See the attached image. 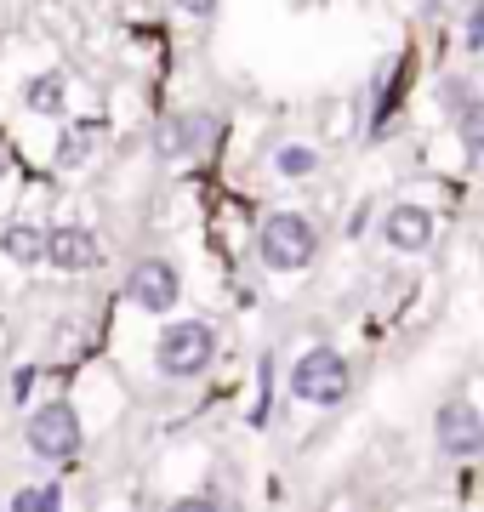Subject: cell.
<instances>
[{"label": "cell", "instance_id": "15", "mask_svg": "<svg viewBox=\"0 0 484 512\" xmlns=\"http://www.w3.org/2000/svg\"><path fill=\"white\" fill-rule=\"evenodd\" d=\"M92 148H97V126H69L63 137H57L52 160L63 165V171H80V165L92 160Z\"/></svg>", "mask_w": 484, "mask_h": 512}, {"label": "cell", "instance_id": "7", "mask_svg": "<svg viewBox=\"0 0 484 512\" xmlns=\"http://www.w3.org/2000/svg\"><path fill=\"white\" fill-rule=\"evenodd\" d=\"M382 239H388V251L399 256H428L433 239H439V217H433L428 205H388V217H382Z\"/></svg>", "mask_w": 484, "mask_h": 512}, {"label": "cell", "instance_id": "8", "mask_svg": "<svg viewBox=\"0 0 484 512\" xmlns=\"http://www.w3.org/2000/svg\"><path fill=\"white\" fill-rule=\"evenodd\" d=\"M211 143H217V114H205V109L166 114V126L154 137V148H160L166 160H194V154H205Z\"/></svg>", "mask_w": 484, "mask_h": 512}, {"label": "cell", "instance_id": "20", "mask_svg": "<svg viewBox=\"0 0 484 512\" xmlns=\"http://www.w3.org/2000/svg\"><path fill=\"white\" fill-rule=\"evenodd\" d=\"M29 387H35V370H18V376H12V393H18V399H23Z\"/></svg>", "mask_w": 484, "mask_h": 512}, {"label": "cell", "instance_id": "10", "mask_svg": "<svg viewBox=\"0 0 484 512\" xmlns=\"http://www.w3.org/2000/svg\"><path fill=\"white\" fill-rule=\"evenodd\" d=\"M445 114L456 120V137H462L467 160L484 165V97L473 92V80H445Z\"/></svg>", "mask_w": 484, "mask_h": 512}, {"label": "cell", "instance_id": "19", "mask_svg": "<svg viewBox=\"0 0 484 512\" xmlns=\"http://www.w3.org/2000/svg\"><path fill=\"white\" fill-rule=\"evenodd\" d=\"M177 12H188V18H211L217 12V0H171Z\"/></svg>", "mask_w": 484, "mask_h": 512}, {"label": "cell", "instance_id": "6", "mask_svg": "<svg viewBox=\"0 0 484 512\" xmlns=\"http://www.w3.org/2000/svg\"><path fill=\"white\" fill-rule=\"evenodd\" d=\"M126 296L143 313H171V308H177V296H183V274H177V262H166V256H143V262H131Z\"/></svg>", "mask_w": 484, "mask_h": 512}, {"label": "cell", "instance_id": "17", "mask_svg": "<svg viewBox=\"0 0 484 512\" xmlns=\"http://www.w3.org/2000/svg\"><path fill=\"white\" fill-rule=\"evenodd\" d=\"M467 52H484V0L467 6Z\"/></svg>", "mask_w": 484, "mask_h": 512}, {"label": "cell", "instance_id": "4", "mask_svg": "<svg viewBox=\"0 0 484 512\" xmlns=\"http://www.w3.org/2000/svg\"><path fill=\"white\" fill-rule=\"evenodd\" d=\"M23 439H29V450H35L40 461H52V467H63V461H75L80 456V416L69 410L63 399L52 404H35L29 410V421H23Z\"/></svg>", "mask_w": 484, "mask_h": 512}, {"label": "cell", "instance_id": "1", "mask_svg": "<svg viewBox=\"0 0 484 512\" xmlns=\"http://www.w3.org/2000/svg\"><path fill=\"white\" fill-rule=\"evenodd\" d=\"M257 256H262V268H274V274H302L319 256L314 217H302V211H268L257 228Z\"/></svg>", "mask_w": 484, "mask_h": 512}, {"label": "cell", "instance_id": "2", "mask_svg": "<svg viewBox=\"0 0 484 512\" xmlns=\"http://www.w3.org/2000/svg\"><path fill=\"white\" fill-rule=\"evenodd\" d=\"M211 359H217V330L205 319H171L154 342V370L166 382H194L211 370Z\"/></svg>", "mask_w": 484, "mask_h": 512}, {"label": "cell", "instance_id": "3", "mask_svg": "<svg viewBox=\"0 0 484 512\" xmlns=\"http://www.w3.org/2000/svg\"><path fill=\"white\" fill-rule=\"evenodd\" d=\"M348 393H354V370L336 348H308L291 365V399L314 404V410H336Z\"/></svg>", "mask_w": 484, "mask_h": 512}, {"label": "cell", "instance_id": "14", "mask_svg": "<svg viewBox=\"0 0 484 512\" xmlns=\"http://www.w3.org/2000/svg\"><path fill=\"white\" fill-rule=\"evenodd\" d=\"M410 74V63H388V69L376 74V109H371V137H382L388 126V114L399 109V80Z\"/></svg>", "mask_w": 484, "mask_h": 512}, {"label": "cell", "instance_id": "18", "mask_svg": "<svg viewBox=\"0 0 484 512\" xmlns=\"http://www.w3.org/2000/svg\"><path fill=\"white\" fill-rule=\"evenodd\" d=\"M166 512H223V507H217L211 495H183V501H171Z\"/></svg>", "mask_w": 484, "mask_h": 512}, {"label": "cell", "instance_id": "21", "mask_svg": "<svg viewBox=\"0 0 484 512\" xmlns=\"http://www.w3.org/2000/svg\"><path fill=\"white\" fill-rule=\"evenodd\" d=\"M445 6H450V0H428V12H445Z\"/></svg>", "mask_w": 484, "mask_h": 512}, {"label": "cell", "instance_id": "9", "mask_svg": "<svg viewBox=\"0 0 484 512\" xmlns=\"http://www.w3.org/2000/svg\"><path fill=\"white\" fill-rule=\"evenodd\" d=\"M97 262H103V245H97L92 228H46V268L57 274H92Z\"/></svg>", "mask_w": 484, "mask_h": 512}, {"label": "cell", "instance_id": "16", "mask_svg": "<svg viewBox=\"0 0 484 512\" xmlns=\"http://www.w3.org/2000/svg\"><path fill=\"white\" fill-rule=\"evenodd\" d=\"M12 512H63V490L57 484H23L12 495Z\"/></svg>", "mask_w": 484, "mask_h": 512}, {"label": "cell", "instance_id": "5", "mask_svg": "<svg viewBox=\"0 0 484 512\" xmlns=\"http://www.w3.org/2000/svg\"><path fill=\"white\" fill-rule=\"evenodd\" d=\"M433 439H439V456H450V461L484 456V410L479 404H467V399L439 404V416H433Z\"/></svg>", "mask_w": 484, "mask_h": 512}, {"label": "cell", "instance_id": "11", "mask_svg": "<svg viewBox=\"0 0 484 512\" xmlns=\"http://www.w3.org/2000/svg\"><path fill=\"white\" fill-rule=\"evenodd\" d=\"M23 109H29V114H46V120L69 114V74H57V69L29 74V80H23Z\"/></svg>", "mask_w": 484, "mask_h": 512}, {"label": "cell", "instance_id": "13", "mask_svg": "<svg viewBox=\"0 0 484 512\" xmlns=\"http://www.w3.org/2000/svg\"><path fill=\"white\" fill-rule=\"evenodd\" d=\"M268 160H274V171H280L285 183H308V177L319 171V148H308V143H280Z\"/></svg>", "mask_w": 484, "mask_h": 512}, {"label": "cell", "instance_id": "22", "mask_svg": "<svg viewBox=\"0 0 484 512\" xmlns=\"http://www.w3.org/2000/svg\"><path fill=\"white\" fill-rule=\"evenodd\" d=\"M0 177H6V148H0Z\"/></svg>", "mask_w": 484, "mask_h": 512}, {"label": "cell", "instance_id": "12", "mask_svg": "<svg viewBox=\"0 0 484 512\" xmlns=\"http://www.w3.org/2000/svg\"><path fill=\"white\" fill-rule=\"evenodd\" d=\"M0 251L12 256L18 268H35V262H46V228H40V222H12V228L0 234Z\"/></svg>", "mask_w": 484, "mask_h": 512}]
</instances>
